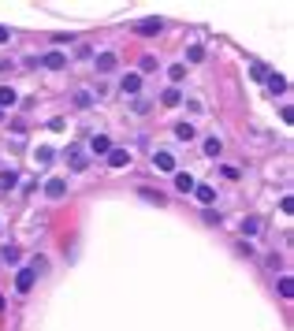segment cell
Instances as JSON below:
<instances>
[{
    "instance_id": "1",
    "label": "cell",
    "mask_w": 294,
    "mask_h": 331,
    "mask_svg": "<svg viewBox=\"0 0 294 331\" xmlns=\"http://www.w3.org/2000/svg\"><path fill=\"white\" fill-rule=\"evenodd\" d=\"M153 168H157V171H175V156L168 149H157V153H153Z\"/></svg>"
},
{
    "instance_id": "2",
    "label": "cell",
    "mask_w": 294,
    "mask_h": 331,
    "mask_svg": "<svg viewBox=\"0 0 294 331\" xmlns=\"http://www.w3.org/2000/svg\"><path fill=\"white\" fill-rule=\"evenodd\" d=\"M89 153H94V156H108V153H112V141H108L104 134H94V138H89Z\"/></svg>"
},
{
    "instance_id": "3",
    "label": "cell",
    "mask_w": 294,
    "mask_h": 331,
    "mask_svg": "<svg viewBox=\"0 0 294 331\" xmlns=\"http://www.w3.org/2000/svg\"><path fill=\"white\" fill-rule=\"evenodd\" d=\"M67 164H71L75 171H86V168H89V160H86V153H82L79 145H71V149H67Z\"/></svg>"
},
{
    "instance_id": "4",
    "label": "cell",
    "mask_w": 294,
    "mask_h": 331,
    "mask_svg": "<svg viewBox=\"0 0 294 331\" xmlns=\"http://www.w3.org/2000/svg\"><path fill=\"white\" fill-rule=\"evenodd\" d=\"M41 64H45V67H49V71H64V67H67V56H64V52H60V49H52L49 56H45V60H41Z\"/></svg>"
},
{
    "instance_id": "5",
    "label": "cell",
    "mask_w": 294,
    "mask_h": 331,
    "mask_svg": "<svg viewBox=\"0 0 294 331\" xmlns=\"http://www.w3.org/2000/svg\"><path fill=\"white\" fill-rule=\"evenodd\" d=\"M34 279H38V268H23V272L15 275V287H19V290H30V287H34Z\"/></svg>"
},
{
    "instance_id": "6",
    "label": "cell",
    "mask_w": 294,
    "mask_h": 331,
    "mask_svg": "<svg viewBox=\"0 0 294 331\" xmlns=\"http://www.w3.org/2000/svg\"><path fill=\"white\" fill-rule=\"evenodd\" d=\"M131 164V149H112L108 153V168H127Z\"/></svg>"
},
{
    "instance_id": "7",
    "label": "cell",
    "mask_w": 294,
    "mask_h": 331,
    "mask_svg": "<svg viewBox=\"0 0 294 331\" xmlns=\"http://www.w3.org/2000/svg\"><path fill=\"white\" fill-rule=\"evenodd\" d=\"M116 64H119L116 52H101V56H97V71H101V75H112V71H116Z\"/></svg>"
},
{
    "instance_id": "8",
    "label": "cell",
    "mask_w": 294,
    "mask_h": 331,
    "mask_svg": "<svg viewBox=\"0 0 294 331\" xmlns=\"http://www.w3.org/2000/svg\"><path fill=\"white\" fill-rule=\"evenodd\" d=\"M160 26H164L160 19H145V23H138L134 30H138V34H142V38H153V34H160Z\"/></svg>"
},
{
    "instance_id": "9",
    "label": "cell",
    "mask_w": 294,
    "mask_h": 331,
    "mask_svg": "<svg viewBox=\"0 0 294 331\" xmlns=\"http://www.w3.org/2000/svg\"><path fill=\"white\" fill-rule=\"evenodd\" d=\"M45 194H49V197H64L67 194V182L64 179H49V182H45Z\"/></svg>"
},
{
    "instance_id": "10",
    "label": "cell",
    "mask_w": 294,
    "mask_h": 331,
    "mask_svg": "<svg viewBox=\"0 0 294 331\" xmlns=\"http://www.w3.org/2000/svg\"><path fill=\"white\" fill-rule=\"evenodd\" d=\"M194 194H197V201H201V205H212V201H216V190H212V186H205V182L194 186Z\"/></svg>"
},
{
    "instance_id": "11",
    "label": "cell",
    "mask_w": 294,
    "mask_h": 331,
    "mask_svg": "<svg viewBox=\"0 0 294 331\" xmlns=\"http://www.w3.org/2000/svg\"><path fill=\"white\" fill-rule=\"evenodd\" d=\"M138 89H142V78H138V75H127V78H123V93H138Z\"/></svg>"
},
{
    "instance_id": "12",
    "label": "cell",
    "mask_w": 294,
    "mask_h": 331,
    "mask_svg": "<svg viewBox=\"0 0 294 331\" xmlns=\"http://www.w3.org/2000/svg\"><path fill=\"white\" fill-rule=\"evenodd\" d=\"M75 108H89V104H94V93H86V89H79V93H75Z\"/></svg>"
},
{
    "instance_id": "13",
    "label": "cell",
    "mask_w": 294,
    "mask_h": 331,
    "mask_svg": "<svg viewBox=\"0 0 294 331\" xmlns=\"http://www.w3.org/2000/svg\"><path fill=\"white\" fill-rule=\"evenodd\" d=\"M175 186H179V190H182V194H190V190H194V186H197V182H194L190 175H175Z\"/></svg>"
},
{
    "instance_id": "14",
    "label": "cell",
    "mask_w": 294,
    "mask_h": 331,
    "mask_svg": "<svg viewBox=\"0 0 294 331\" xmlns=\"http://www.w3.org/2000/svg\"><path fill=\"white\" fill-rule=\"evenodd\" d=\"M11 104H15V89L4 86V89H0V108H11Z\"/></svg>"
},
{
    "instance_id": "15",
    "label": "cell",
    "mask_w": 294,
    "mask_h": 331,
    "mask_svg": "<svg viewBox=\"0 0 294 331\" xmlns=\"http://www.w3.org/2000/svg\"><path fill=\"white\" fill-rule=\"evenodd\" d=\"M268 89H272V93H283V89H287V82H283L280 75H272V78H268Z\"/></svg>"
},
{
    "instance_id": "16",
    "label": "cell",
    "mask_w": 294,
    "mask_h": 331,
    "mask_svg": "<svg viewBox=\"0 0 294 331\" xmlns=\"http://www.w3.org/2000/svg\"><path fill=\"white\" fill-rule=\"evenodd\" d=\"M220 149H224L220 138H209V141H205V153H209V156H220Z\"/></svg>"
},
{
    "instance_id": "17",
    "label": "cell",
    "mask_w": 294,
    "mask_h": 331,
    "mask_svg": "<svg viewBox=\"0 0 294 331\" xmlns=\"http://www.w3.org/2000/svg\"><path fill=\"white\" fill-rule=\"evenodd\" d=\"M0 257H4L8 264H19V249H15V246H4V253H0Z\"/></svg>"
},
{
    "instance_id": "18",
    "label": "cell",
    "mask_w": 294,
    "mask_h": 331,
    "mask_svg": "<svg viewBox=\"0 0 294 331\" xmlns=\"http://www.w3.org/2000/svg\"><path fill=\"white\" fill-rule=\"evenodd\" d=\"M175 134H179L182 141H190V138H194V127H190V123H179V127H175Z\"/></svg>"
},
{
    "instance_id": "19",
    "label": "cell",
    "mask_w": 294,
    "mask_h": 331,
    "mask_svg": "<svg viewBox=\"0 0 294 331\" xmlns=\"http://www.w3.org/2000/svg\"><path fill=\"white\" fill-rule=\"evenodd\" d=\"M242 231H246V234H257V231H261V219H257V216H250V219L242 224Z\"/></svg>"
},
{
    "instance_id": "20",
    "label": "cell",
    "mask_w": 294,
    "mask_h": 331,
    "mask_svg": "<svg viewBox=\"0 0 294 331\" xmlns=\"http://www.w3.org/2000/svg\"><path fill=\"white\" fill-rule=\"evenodd\" d=\"M168 75H172V82H182V78H187V67H182V64H175Z\"/></svg>"
},
{
    "instance_id": "21",
    "label": "cell",
    "mask_w": 294,
    "mask_h": 331,
    "mask_svg": "<svg viewBox=\"0 0 294 331\" xmlns=\"http://www.w3.org/2000/svg\"><path fill=\"white\" fill-rule=\"evenodd\" d=\"M142 197H149V201H157V205H164V194H160V190H145V186H142Z\"/></svg>"
},
{
    "instance_id": "22",
    "label": "cell",
    "mask_w": 294,
    "mask_h": 331,
    "mask_svg": "<svg viewBox=\"0 0 294 331\" xmlns=\"http://www.w3.org/2000/svg\"><path fill=\"white\" fill-rule=\"evenodd\" d=\"M160 101H164V104H179V89H164Z\"/></svg>"
},
{
    "instance_id": "23",
    "label": "cell",
    "mask_w": 294,
    "mask_h": 331,
    "mask_svg": "<svg viewBox=\"0 0 294 331\" xmlns=\"http://www.w3.org/2000/svg\"><path fill=\"white\" fill-rule=\"evenodd\" d=\"M280 294H283V298L294 294V283H290V279H280Z\"/></svg>"
},
{
    "instance_id": "24",
    "label": "cell",
    "mask_w": 294,
    "mask_h": 331,
    "mask_svg": "<svg viewBox=\"0 0 294 331\" xmlns=\"http://www.w3.org/2000/svg\"><path fill=\"white\" fill-rule=\"evenodd\" d=\"M0 186H4V190H11V186H15V175H11V171H4V179H0Z\"/></svg>"
},
{
    "instance_id": "25",
    "label": "cell",
    "mask_w": 294,
    "mask_h": 331,
    "mask_svg": "<svg viewBox=\"0 0 294 331\" xmlns=\"http://www.w3.org/2000/svg\"><path fill=\"white\" fill-rule=\"evenodd\" d=\"M187 56H190V60H194V64H197V60H201V56H205V52H201V45H190V52H187Z\"/></svg>"
},
{
    "instance_id": "26",
    "label": "cell",
    "mask_w": 294,
    "mask_h": 331,
    "mask_svg": "<svg viewBox=\"0 0 294 331\" xmlns=\"http://www.w3.org/2000/svg\"><path fill=\"white\" fill-rule=\"evenodd\" d=\"M4 41H8V30H4V26H0V45H4Z\"/></svg>"
}]
</instances>
